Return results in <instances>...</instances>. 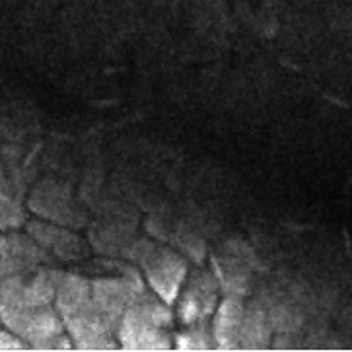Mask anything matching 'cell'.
Segmentation results:
<instances>
[{
	"mask_svg": "<svg viewBox=\"0 0 352 352\" xmlns=\"http://www.w3.org/2000/svg\"><path fill=\"white\" fill-rule=\"evenodd\" d=\"M175 311L152 290H146L125 311L117 341L125 351H171L175 342Z\"/></svg>",
	"mask_w": 352,
	"mask_h": 352,
	"instance_id": "cell-1",
	"label": "cell"
},
{
	"mask_svg": "<svg viewBox=\"0 0 352 352\" xmlns=\"http://www.w3.org/2000/svg\"><path fill=\"white\" fill-rule=\"evenodd\" d=\"M131 255L138 263L148 288L166 304L173 306L189 276L187 261L170 248L156 245L148 239H140L131 250Z\"/></svg>",
	"mask_w": 352,
	"mask_h": 352,
	"instance_id": "cell-2",
	"label": "cell"
},
{
	"mask_svg": "<svg viewBox=\"0 0 352 352\" xmlns=\"http://www.w3.org/2000/svg\"><path fill=\"white\" fill-rule=\"evenodd\" d=\"M220 278L208 269L189 271L182 292L175 300V318L183 327L208 325L220 304Z\"/></svg>",
	"mask_w": 352,
	"mask_h": 352,
	"instance_id": "cell-3",
	"label": "cell"
},
{
	"mask_svg": "<svg viewBox=\"0 0 352 352\" xmlns=\"http://www.w3.org/2000/svg\"><path fill=\"white\" fill-rule=\"evenodd\" d=\"M144 292H146L144 276L133 267H125L121 273L113 276H103V278L91 280L94 304L113 323L115 329L119 327V321L125 316L126 309Z\"/></svg>",
	"mask_w": 352,
	"mask_h": 352,
	"instance_id": "cell-4",
	"label": "cell"
},
{
	"mask_svg": "<svg viewBox=\"0 0 352 352\" xmlns=\"http://www.w3.org/2000/svg\"><path fill=\"white\" fill-rule=\"evenodd\" d=\"M47 261L49 253L30 234H8L0 238V265L6 276L32 273Z\"/></svg>",
	"mask_w": 352,
	"mask_h": 352,
	"instance_id": "cell-5",
	"label": "cell"
},
{
	"mask_svg": "<svg viewBox=\"0 0 352 352\" xmlns=\"http://www.w3.org/2000/svg\"><path fill=\"white\" fill-rule=\"evenodd\" d=\"M245 316V302L239 294H228L216 307L210 319V329L214 337L216 349L239 351V333Z\"/></svg>",
	"mask_w": 352,
	"mask_h": 352,
	"instance_id": "cell-6",
	"label": "cell"
},
{
	"mask_svg": "<svg viewBox=\"0 0 352 352\" xmlns=\"http://www.w3.org/2000/svg\"><path fill=\"white\" fill-rule=\"evenodd\" d=\"M28 234L47 251L53 253L58 259L74 261L84 257V243L82 239L69 232L60 224H49V222H32L28 226Z\"/></svg>",
	"mask_w": 352,
	"mask_h": 352,
	"instance_id": "cell-7",
	"label": "cell"
},
{
	"mask_svg": "<svg viewBox=\"0 0 352 352\" xmlns=\"http://www.w3.org/2000/svg\"><path fill=\"white\" fill-rule=\"evenodd\" d=\"M271 342V318L259 302H245L239 351H263Z\"/></svg>",
	"mask_w": 352,
	"mask_h": 352,
	"instance_id": "cell-8",
	"label": "cell"
},
{
	"mask_svg": "<svg viewBox=\"0 0 352 352\" xmlns=\"http://www.w3.org/2000/svg\"><path fill=\"white\" fill-rule=\"evenodd\" d=\"M173 349L177 351H212L216 349L210 325H193L175 335Z\"/></svg>",
	"mask_w": 352,
	"mask_h": 352,
	"instance_id": "cell-9",
	"label": "cell"
},
{
	"mask_svg": "<svg viewBox=\"0 0 352 352\" xmlns=\"http://www.w3.org/2000/svg\"><path fill=\"white\" fill-rule=\"evenodd\" d=\"M6 351H32V346L20 335L10 329H0V352Z\"/></svg>",
	"mask_w": 352,
	"mask_h": 352,
	"instance_id": "cell-10",
	"label": "cell"
},
{
	"mask_svg": "<svg viewBox=\"0 0 352 352\" xmlns=\"http://www.w3.org/2000/svg\"><path fill=\"white\" fill-rule=\"evenodd\" d=\"M6 274H4V271H2V265H0V283H2V278H4Z\"/></svg>",
	"mask_w": 352,
	"mask_h": 352,
	"instance_id": "cell-11",
	"label": "cell"
}]
</instances>
